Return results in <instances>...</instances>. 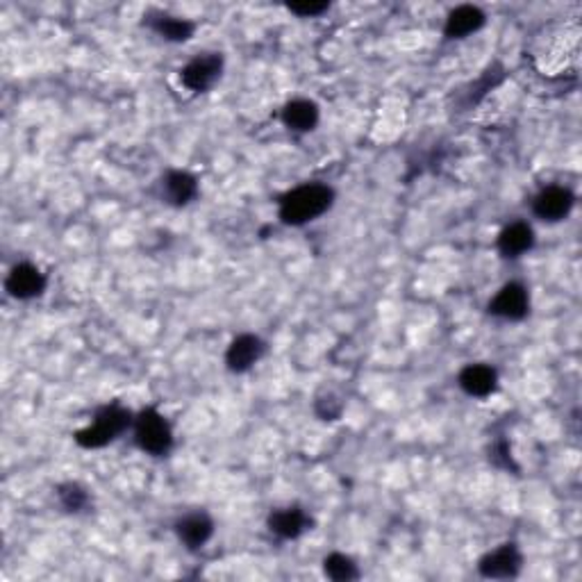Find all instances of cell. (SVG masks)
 I'll list each match as a JSON object with an SVG mask.
<instances>
[{
	"label": "cell",
	"mask_w": 582,
	"mask_h": 582,
	"mask_svg": "<svg viewBox=\"0 0 582 582\" xmlns=\"http://www.w3.org/2000/svg\"><path fill=\"white\" fill-rule=\"evenodd\" d=\"M334 192L328 185L310 183L280 198V218L287 226H305L333 207Z\"/></svg>",
	"instance_id": "obj_1"
},
{
	"label": "cell",
	"mask_w": 582,
	"mask_h": 582,
	"mask_svg": "<svg viewBox=\"0 0 582 582\" xmlns=\"http://www.w3.org/2000/svg\"><path fill=\"white\" fill-rule=\"evenodd\" d=\"M496 385L498 374L487 365H469L460 374V387L467 391L469 396H476V398H485V396L493 394Z\"/></svg>",
	"instance_id": "obj_14"
},
{
	"label": "cell",
	"mask_w": 582,
	"mask_h": 582,
	"mask_svg": "<svg viewBox=\"0 0 582 582\" xmlns=\"http://www.w3.org/2000/svg\"><path fill=\"white\" fill-rule=\"evenodd\" d=\"M534 246V232L528 223L516 221L510 223L507 228H503V232L498 235V250H501L503 258L516 259L524 253H528Z\"/></svg>",
	"instance_id": "obj_10"
},
{
	"label": "cell",
	"mask_w": 582,
	"mask_h": 582,
	"mask_svg": "<svg viewBox=\"0 0 582 582\" xmlns=\"http://www.w3.org/2000/svg\"><path fill=\"white\" fill-rule=\"evenodd\" d=\"M482 26H485V14L478 7H473V5H462V7H455L453 12L449 14L444 35L449 37V39H464V37L481 30Z\"/></svg>",
	"instance_id": "obj_12"
},
{
	"label": "cell",
	"mask_w": 582,
	"mask_h": 582,
	"mask_svg": "<svg viewBox=\"0 0 582 582\" xmlns=\"http://www.w3.org/2000/svg\"><path fill=\"white\" fill-rule=\"evenodd\" d=\"M162 189H164L166 200L171 205L183 207V205L192 203L196 194H198V180L192 174H187V171H171V174H166Z\"/></svg>",
	"instance_id": "obj_16"
},
{
	"label": "cell",
	"mask_w": 582,
	"mask_h": 582,
	"mask_svg": "<svg viewBox=\"0 0 582 582\" xmlns=\"http://www.w3.org/2000/svg\"><path fill=\"white\" fill-rule=\"evenodd\" d=\"M521 565H524V557H521L519 548H516L514 544H503L501 548H496V551L487 553V556L482 557L478 569H481V574L485 576V578L507 580L519 576Z\"/></svg>",
	"instance_id": "obj_5"
},
{
	"label": "cell",
	"mask_w": 582,
	"mask_h": 582,
	"mask_svg": "<svg viewBox=\"0 0 582 582\" xmlns=\"http://www.w3.org/2000/svg\"><path fill=\"white\" fill-rule=\"evenodd\" d=\"M130 423H132V414L128 409L116 403L105 405V407H101L96 412L94 423L78 432L76 441L82 449H102V446L114 441L119 435H123L130 428Z\"/></svg>",
	"instance_id": "obj_2"
},
{
	"label": "cell",
	"mask_w": 582,
	"mask_h": 582,
	"mask_svg": "<svg viewBox=\"0 0 582 582\" xmlns=\"http://www.w3.org/2000/svg\"><path fill=\"white\" fill-rule=\"evenodd\" d=\"M310 525V516L301 510V507H285V510H276L269 516V530L282 539H296Z\"/></svg>",
	"instance_id": "obj_13"
},
{
	"label": "cell",
	"mask_w": 582,
	"mask_h": 582,
	"mask_svg": "<svg viewBox=\"0 0 582 582\" xmlns=\"http://www.w3.org/2000/svg\"><path fill=\"white\" fill-rule=\"evenodd\" d=\"M5 290L18 301H30L46 290V276L30 262L16 264L5 280Z\"/></svg>",
	"instance_id": "obj_8"
},
{
	"label": "cell",
	"mask_w": 582,
	"mask_h": 582,
	"mask_svg": "<svg viewBox=\"0 0 582 582\" xmlns=\"http://www.w3.org/2000/svg\"><path fill=\"white\" fill-rule=\"evenodd\" d=\"M574 194L566 187H546L544 192L534 196L533 212L534 217H539L542 221L556 223L569 217L571 209H574Z\"/></svg>",
	"instance_id": "obj_7"
},
{
	"label": "cell",
	"mask_w": 582,
	"mask_h": 582,
	"mask_svg": "<svg viewBox=\"0 0 582 582\" xmlns=\"http://www.w3.org/2000/svg\"><path fill=\"white\" fill-rule=\"evenodd\" d=\"M58 496L59 503H62L69 512H80L90 505V493L80 485H76V482H67V485L59 487Z\"/></svg>",
	"instance_id": "obj_19"
},
{
	"label": "cell",
	"mask_w": 582,
	"mask_h": 582,
	"mask_svg": "<svg viewBox=\"0 0 582 582\" xmlns=\"http://www.w3.org/2000/svg\"><path fill=\"white\" fill-rule=\"evenodd\" d=\"M223 71V58L218 53H205L192 59L180 71V80L192 91H207Z\"/></svg>",
	"instance_id": "obj_4"
},
{
	"label": "cell",
	"mask_w": 582,
	"mask_h": 582,
	"mask_svg": "<svg viewBox=\"0 0 582 582\" xmlns=\"http://www.w3.org/2000/svg\"><path fill=\"white\" fill-rule=\"evenodd\" d=\"M493 462H496L498 467H505V469H510V467H512L510 449H507L505 441H501V444L493 446Z\"/></svg>",
	"instance_id": "obj_22"
},
{
	"label": "cell",
	"mask_w": 582,
	"mask_h": 582,
	"mask_svg": "<svg viewBox=\"0 0 582 582\" xmlns=\"http://www.w3.org/2000/svg\"><path fill=\"white\" fill-rule=\"evenodd\" d=\"M528 290H525L524 285H519V282H510V285L503 287V290L493 296V301L489 302V314L505 321H521L528 314Z\"/></svg>",
	"instance_id": "obj_6"
},
{
	"label": "cell",
	"mask_w": 582,
	"mask_h": 582,
	"mask_svg": "<svg viewBox=\"0 0 582 582\" xmlns=\"http://www.w3.org/2000/svg\"><path fill=\"white\" fill-rule=\"evenodd\" d=\"M282 123L293 132H310L319 123V107L316 102L298 98V101L287 102L282 110Z\"/></svg>",
	"instance_id": "obj_15"
},
{
	"label": "cell",
	"mask_w": 582,
	"mask_h": 582,
	"mask_svg": "<svg viewBox=\"0 0 582 582\" xmlns=\"http://www.w3.org/2000/svg\"><path fill=\"white\" fill-rule=\"evenodd\" d=\"M323 571L328 578L337 580V582H348V580H357L360 578V571H357V565L351 560V557L342 556V553H333L323 560Z\"/></svg>",
	"instance_id": "obj_18"
},
{
	"label": "cell",
	"mask_w": 582,
	"mask_h": 582,
	"mask_svg": "<svg viewBox=\"0 0 582 582\" xmlns=\"http://www.w3.org/2000/svg\"><path fill=\"white\" fill-rule=\"evenodd\" d=\"M328 7V3H290V12L298 14V16H319Z\"/></svg>",
	"instance_id": "obj_21"
},
{
	"label": "cell",
	"mask_w": 582,
	"mask_h": 582,
	"mask_svg": "<svg viewBox=\"0 0 582 582\" xmlns=\"http://www.w3.org/2000/svg\"><path fill=\"white\" fill-rule=\"evenodd\" d=\"M316 414H319L323 421H334V418H339V414H342V400L334 398L333 394L323 396V398L316 400Z\"/></svg>",
	"instance_id": "obj_20"
},
{
	"label": "cell",
	"mask_w": 582,
	"mask_h": 582,
	"mask_svg": "<svg viewBox=\"0 0 582 582\" xmlns=\"http://www.w3.org/2000/svg\"><path fill=\"white\" fill-rule=\"evenodd\" d=\"M175 533H178L180 542L185 546L196 551V548L205 546L209 542L214 533V524L205 512H194V514H187L175 524Z\"/></svg>",
	"instance_id": "obj_11"
},
{
	"label": "cell",
	"mask_w": 582,
	"mask_h": 582,
	"mask_svg": "<svg viewBox=\"0 0 582 582\" xmlns=\"http://www.w3.org/2000/svg\"><path fill=\"white\" fill-rule=\"evenodd\" d=\"M134 441L143 453L166 455L174 446V432L169 421L157 409L148 407L134 418Z\"/></svg>",
	"instance_id": "obj_3"
},
{
	"label": "cell",
	"mask_w": 582,
	"mask_h": 582,
	"mask_svg": "<svg viewBox=\"0 0 582 582\" xmlns=\"http://www.w3.org/2000/svg\"><path fill=\"white\" fill-rule=\"evenodd\" d=\"M264 355V342L255 334H239L235 342L228 346L226 365L235 374H244L250 366L258 365L259 357Z\"/></svg>",
	"instance_id": "obj_9"
},
{
	"label": "cell",
	"mask_w": 582,
	"mask_h": 582,
	"mask_svg": "<svg viewBox=\"0 0 582 582\" xmlns=\"http://www.w3.org/2000/svg\"><path fill=\"white\" fill-rule=\"evenodd\" d=\"M148 26L157 32L160 37L169 41H187L192 39L194 35V23L187 21V18H178V16H169V14H157V16H151Z\"/></svg>",
	"instance_id": "obj_17"
}]
</instances>
